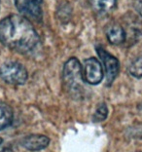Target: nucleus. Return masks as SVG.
<instances>
[{"label": "nucleus", "mask_w": 142, "mask_h": 152, "mask_svg": "<svg viewBox=\"0 0 142 152\" xmlns=\"http://www.w3.org/2000/svg\"><path fill=\"white\" fill-rule=\"evenodd\" d=\"M0 42L20 54H29L39 46L40 37L25 17L12 14L0 20Z\"/></svg>", "instance_id": "1"}, {"label": "nucleus", "mask_w": 142, "mask_h": 152, "mask_svg": "<svg viewBox=\"0 0 142 152\" xmlns=\"http://www.w3.org/2000/svg\"><path fill=\"white\" fill-rule=\"evenodd\" d=\"M84 77L83 67L76 58H71L64 64L62 70V82L66 92L71 98L79 99L84 96Z\"/></svg>", "instance_id": "2"}, {"label": "nucleus", "mask_w": 142, "mask_h": 152, "mask_svg": "<svg viewBox=\"0 0 142 152\" xmlns=\"http://www.w3.org/2000/svg\"><path fill=\"white\" fill-rule=\"evenodd\" d=\"M0 78L8 84L23 85L28 78V73L18 61H6L0 66Z\"/></svg>", "instance_id": "3"}, {"label": "nucleus", "mask_w": 142, "mask_h": 152, "mask_svg": "<svg viewBox=\"0 0 142 152\" xmlns=\"http://www.w3.org/2000/svg\"><path fill=\"white\" fill-rule=\"evenodd\" d=\"M20 16L36 23L42 22L43 0H14Z\"/></svg>", "instance_id": "4"}, {"label": "nucleus", "mask_w": 142, "mask_h": 152, "mask_svg": "<svg viewBox=\"0 0 142 152\" xmlns=\"http://www.w3.org/2000/svg\"><path fill=\"white\" fill-rule=\"evenodd\" d=\"M96 52H98L100 60L102 61V64L104 65L106 85L110 86L116 79L117 75L119 74L120 63L117 58H115L113 55L108 53L101 47L96 48Z\"/></svg>", "instance_id": "5"}, {"label": "nucleus", "mask_w": 142, "mask_h": 152, "mask_svg": "<svg viewBox=\"0 0 142 152\" xmlns=\"http://www.w3.org/2000/svg\"><path fill=\"white\" fill-rule=\"evenodd\" d=\"M83 77L90 85H98L103 79V69L100 61L96 58H87L83 66Z\"/></svg>", "instance_id": "6"}, {"label": "nucleus", "mask_w": 142, "mask_h": 152, "mask_svg": "<svg viewBox=\"0 0 142 152\" xmlns=\"http://www.w3.org/2000/svg\"><path fill=\"white\" fill-rule=\"evenodd\" d=\"M22 146L29 151H40L50 144V139L44 134H29L22 140Z\"/></svg>", "instance_id": "7"}, {"label": "nucleus", "mask_w": 142, "mask_h": 152, "mask_svg": "<svg viewBox=\"0 0 142 152\" xmlns=\"http://www.w3.org/2000/svg\"><path fill=\"white\" fill-rule=\"evenodd\" d=\"M106 37L111 44L120 45V44H123L125 41H126L127 34L122 26L114 23V25H111L107 27Z\"/></svg>", "instance_id": "8"}, {"label": "nucleus", "mask_w": 142, "mask_h": 152, "mask_svg": "<svg viewBox=\"0 0 142 152\" xmlns=\"http://www.w3.org/2000/svg\"><path fill=\"white\" fill-rule=\"evenodd\" d=\"M90 2L96 13L105 14L115 7L117 0H90Z\"/></svg>", "instance_id": "9"}, {"label": "nucleus", "mask_w": 142, "mask_h": 152, "mask_svg": "<svg viewBox=\"0 0 142 152\" xmlns=\"http://www.w3.org/2000/svg\"><path fill=\"white\" fill-rule=\"evenodd\" d=\"M13 122V112L9 106L0 105V131L6 129Z\"/></svg>", "instance_id": "10"}, {"label": "nucleus", "mask_w": 142, "mask_h": 152, "mask_svg": "<svg viewBox=\"0 0 142 152\" xmlns=\"http://www.w3.org/2000/svg\"><path fill=\"white\" fill-rule=\"evenodd\" d=\"M108 116V107L104 102H101L96 106V109L92 115V121L95 123H99L104 121Z\"/></svg>", "instance_id": "11"}, {"label": "nucleus", "mask_w": 142, "mask_h": 152, "mask_svg": "<svg viewBox=\"0 0 142 152\" xmlns=\"http://www.w3.org/2000/svg\"><path fill=\"white\" fill-rule=\"evenodd\" d=\"M130 74L134 78H142V57L137 58L130 64L129 67Z\"/></svg>", "instance_id": "12"}, {"label": "nucleus", "mask_w": 142, "mask_h": 152, "mask_svg": "<svg viewBox=\"0 0 142 152\" xmlns=\"http://www.w3.org/2000/svg\"><path fill=\"white\" fill-rule=\"evenodd\" d=\"M133 7L135 9V11L142 17V0H135Z\"/></svg>", "instance_id": "13"}, {"label": "nucleus", "mask_w": 142, "mask_h": 152, "mask_svg": "<svg viewBox=\"0 0 142 152\" xmlns=\"http://www.w3.org/2000/svg\"><path fill=\"white\" fill-rule=\"evenodd\" d=\"M0 152H14L13 149L11 147H4V148H2L1 150H0Z\"/></svg>", "instance_id": "14"}]
</instances>
